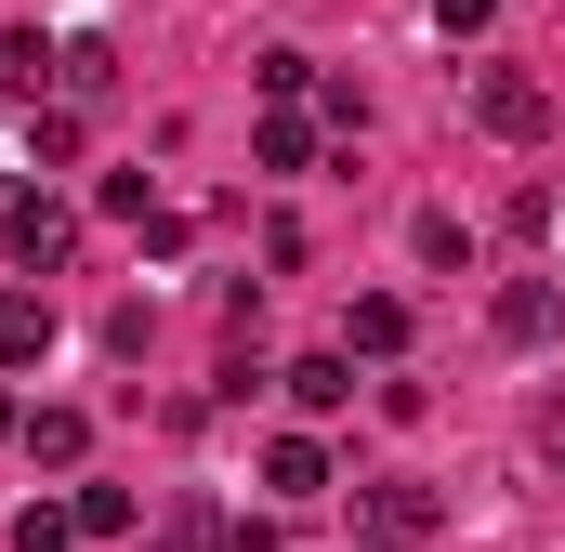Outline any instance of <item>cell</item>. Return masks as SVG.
Here are the masks:
<instances>
[{
	"instance_id": "obj_1",
	"label": "cell",
	"mask_w": 565,
	"mask_h": 552,
	"mask_svg": "<svg viewBox=\"0 0 565 552\" xmlns=\"http://www.w3.org/2000/svg\"><path fill=\"white\" fill-rule=\"evenodd\" d=\"M0 251H13V276H66L79 211H66V198H40V184H13V198H0Z\"/></svg>"
},
{
	"instance_id": "obj_2",
	"label": "cell",
	"mask_w": 565,
	"mask_h": 552,
	"mask_svg": "<svg viewBox=\"0 0 565 552\" xmlns=\"http://www.w3.org/2000/svg\"><path fill=\"white\" fill-rule=\"evenodd\" d=\"M434 527H447V500H434L422 474H382V487H355V540H369V552H422Z\"/></svg>"
},
{
	"instance_id": "obj_3",
	"label": "cell",
	"mask_w": 565,
	"mask_h": 552,
	"mask_svg": "<svg viewBox=\"0 0 565 552\" xmlns=\"http://www.w3.org/2000/svg\"><path fill=\"white\" fill-rule=\"evenodd\" d=\"M473 119L500 145H540L553 132V79H540V66H487V79H473Z\"/></svg>"
},
{
	"instance_id": "obj_4",
	"label": "cell",
	"mask_w": 565,
	"mask_h": 552,
	"mask_svg": "<svg viewBox=\"0 0 565 552\" xmlns=\"http://www.w3.org/2000/svg\"><path fill=\"white\" fill-rule=\"evenodd\" d=\"M487 329H500L513 355H540V342L565 329V289L553 276H500V289H487Z\"/></svg>"
},
{
	"instance_id": "obj_5",
	"label": "cell",
	"mask_w": 565,
	"mask_h": 552,
	"mask_svg": "<svg viewBox=\"0 0 565 552\" xmlns=\"http://www.w3.org/2000/svg\"><path fill=\"white\" fill-rule=\"evenodd\" d=\"M408 329H422V316H408V289H355V302H342V355H369V369H395V355H408Z\"/></svg>"
},
{
	"instance_id": "obj_6",
	"label": "cell",
	"mask_w": 565,
	"mask_h": 552,
	"mask_svg": "<svg viewBox=\"0 0 565 552\" xmlns=\"http://www.w3.org/2000/svg\"><path fill=\"white\" fill-rule=\"evenodd\" d=\"M53 342H66V316H53V289H26V276H13V289H0V382H13V369H40Z\"/></svg>"
},
{
	"instance_id": "obj_7",
	"label": "cell",
	"mask_w": 565,
	"mask_h": 552,
	"mask_svg": "<svg viewBox=\"0 0 565 552\" xmlns=\"http://www.w3.org/2000/svg\"><path fill=\"white\" fill-rule=\"evenodd\" d=\"M66 79V40H40V26H0V106H40Z\"/></svg>"
},
{
	"instance_id": "obj_8",
	"label": "cell",
	"mask_w": 565,
	"mask_h": 552,
	"mask_svg": "<svg viewBox=\"0 0 565 552\" xmlns=\"http://www.w3.org/2000/svg\"><path fill=\"white\" fill-rule=\"evenodd\" d=\"M277 382H289V408H302V421H342V408H355V355H342V342H329V355H289Z\"/></svg>"
},
{
	"instance_id": "obj_9",
	"label": "cell",
	"mask_w": 565,
	"mask_h": 552,
	"mask_svg": "<svg viewBox=\"0 0 565 552\" xmlns=\"http://www.w3.org/2000/svg\"><path fill=\"white\" fill-rule=\"evenodd\" d=\"M13 447H26L40 474H79V460H93V408H26V434H13Z\"/></svg>"
},
{
	"instance_id": "obj_10",
	"label": "cell",
	"mask_w": 565,
	"mask_h": 552,
	"mask_svg": "<svg viewBox=\"0 0 565 552\" xmlns=\"http://www.w3.org/2000/svg\"><path fill=\"white\" fill-rule=\"evenodd\" d=\"M250 158H264V171H316V158H329V132H316V106H264V132H250Z\"/></svg>"
},
{
	"instance_id": "obj_11",
	"label": "cell",
	"mask_w": 565,
	"mask_h": 552,
	"mask_svg": "<svg viewBox=\"0 0 565 552\" xmlns=\"http://www.w3.org/2000/svg\"><path fill=\"white\" fill-rule=\"evenodd\" d=\"M264 487H277V500H329V447H316V434H277V447H264Z\"/></svg>"
},
{
	"instance_id": "obj_12",
	"label": "cell",
	"mask_w": 565,
	"mask_h": 552,
	"mask_svg": "<svg viewBox=\"0 0 565 552\" xmlns=\"http://www.w3.org/2000/svg\"><path fill=\"white\" fill-rule=\"evenodd\" d=\"M13 552H79V500H13Z\"/></svg>"
},
{
	"instance_id": "obj_13",
	"label": "cell",
	"mask_w": 565,
	"mask_h": 552,
	"mask_svg": "<svg viewBox=\"0 0 565 552\" xmlns=\"http://www.w3.org/2000/svg\"><path fill=\"white\" fill-rule=\"evenodd\" d=\"M408 251H422L434 276H473V224H460V211H422V224H408Z\"/></svg>"
},
{
	"instance_id": "obj_14",
	"label": "cell",
	"mask_w": 565,
	"mask_h": 552,
	"mask_svg": "<svg viewBox=\"0 0 565 552\" xmlns=\"http://www.w3.org/2000/svg\"><path fill=\"white\" fill-rule=\"evenodd\" d=\"M66 500H79V540H132V487H106V474H79Z\"/></svg>"
},
{
	"instance_id": "obj_15",
	"label": "cell",
	"mask_w": 565,
	"mask_h": 552,
	"mask_svg": "<svg viewBox=\"0 0 565 552\" xmlns=\"http://www.w3.org/2000/svg\"><path fill=\"white\" fill-rule=\"evenodd\" d=\"M79 158V106H26V171H66Z\"/></svg>"
},
{
	"instance_id": "obj_16",
	"label": "cell",
	"mask_w": 565,
	"mask_h": 552,
	"mask_svg": "<svg viewBox=\"0 0 565 552\" xmlns=\"http://www.w3.org/2000/svg\"><path fill=\"white\" fill-rule=\"evenodd\" d=\"M250 79H264V106H316V93H329V79H316V53H264Z\"/></svg>"
},
{
	"instance_id": "obj_17",
	"label": "cell",
	"mask_w": 565,
	"mask_h": 552,
	"mask_svg": "<svg viewBox=\"0 0 565 552\" xmlns=\"http://www.w3.org/2000/svg\"><path fill=\"white\" fill-rule=\"evenodd\" d=\"M106 79H119V53H106V40H66V79H53V93H66V106H93Z\"/></svg>"
},
{
	"instance_id": "obj_18",
	"label": "cell",
	"mask_w": 565,
	"mask_h": 552,
	"mask_svg": "<svg viewBox=\"0 0 565 552\" xmlns=\"http://www.w3.org/2000/svg\"><path fill=\"white\" fill-rule=\"evenodd\" d=\"M158 552H224V513H211V500H171V527H158Z\"/></svg>"
},
{
	"instance_id": "obj_19",
	"label": "cell",
	"mask_w": 565,
	"mask_h": 552,
	"mask_svg": "<svg viewBox=\"0 0 565 552\" xmlns=\"http://www.w3.org/2000/svg\"><path fill=\"white\" fill-rule=\"evenodd\" d=\"M487 13L500 0H434V40H487Z\"/></svg>"
},
{
	"instance_id": "obj_20",
	"label": "cell",
	"mask_w": 565,
	"mask_h": 552,
	"mask_svg": "<svg viewBox=\"0 0 565 552\" xmlns=\"http://www.w3.org/2000/svg\"><path fill=\"white\" fill-rule=\"evenodd\" d=\"M540 460H553V474H565V382H553V395H540Z\"/></svg>"
},
{
	"instance_id": "obj_21",
	"label": "cell",
	"mask_w": 565,
	"mask_h": 552,
	"mask_svg": "<svg viewBox=\"0 0 565 552\" xmlns=\"http://www.w3.org/2000/svg\"><path fill=\"white\" fill-rule=\"evenodd\" d=\"M13 434H26V408H13V382H0V447H13Z\"/></svg>"
}]
</instances>
